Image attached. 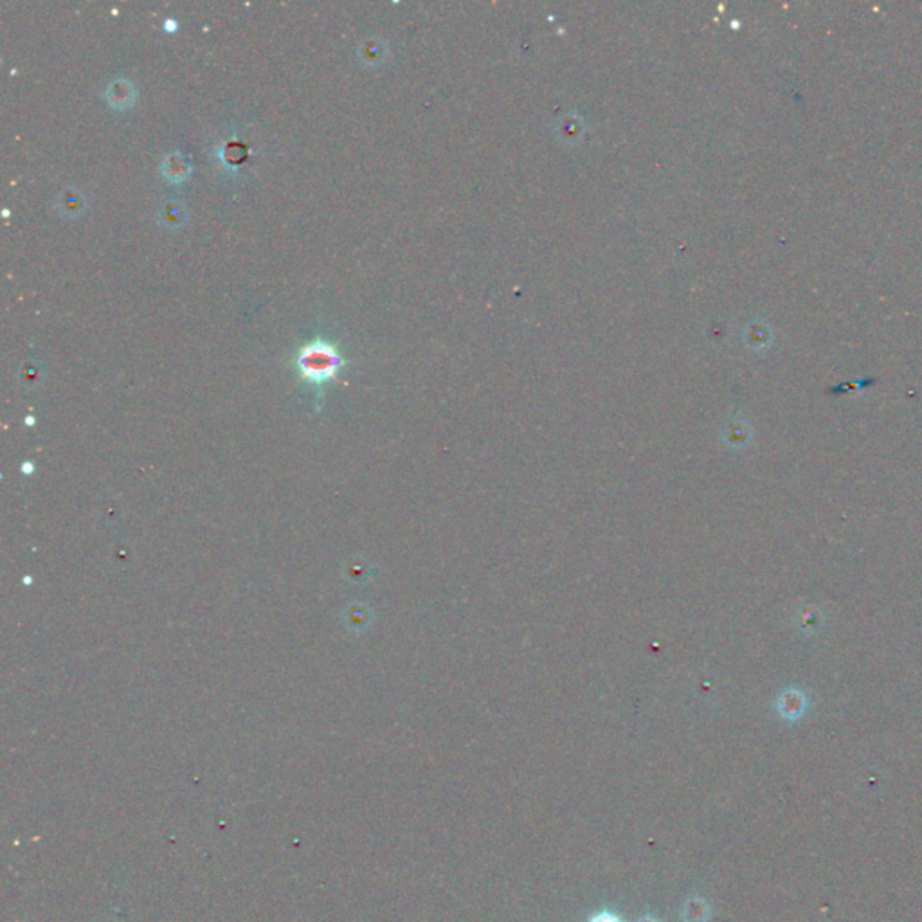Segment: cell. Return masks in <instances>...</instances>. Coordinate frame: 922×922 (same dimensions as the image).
<instances>
[{"instance_id": "obj_1", "label": "cell", "mask_w": 922, "mask_h": 922, "mask_svg": "<svg viewBox=\"0 0 922 922\" xmlns=\"http://www.w3.org/2000/svg\"><path fill=\"white\" fill-rule=\"evenodd\" d=\"M294 362L298 375L310 386L319 389L328 380L335 379L339 370L344 366V359L339 353V348L324 337H313L305 342L298 350Z\"/></svg>"}, {"instance_id": "obj_2", "label": "cell", "mask_w": 922, "mask_h": 922, "mask_svg": "<svg viewBox=\"0 0 922 922\" xmlns=\"http://www.w3.org/2000/svg\"><path fill=\"white\" fill-rule=\"evenodd\" d=\"M107 100L114 109H125L134 103L136 89L127 80H116L107 89Z\"/></svg>"}, {"instance_id": "obj_3", "label": "cell", "mask_w": 922, "mask_h": 922, "mask_svg": "<svg viewBox=\"0 0 922 922\" xmlns=\"http://www.w3.org/2000/svg\"><path fill=\"white\" fill-rule=\"evenodd\" d=\"M710 905L703 898H688L681 907V921L708 922L710 919Z\"/></svg>"}, {"instance_id": "obj_4", "label": "cell", "mask_w": 922, "mask_h": 922, "mask_svg": "<svg viewBox=\"0 0 922 922\" xmlns=\"http://www.w3.org/2000/svg\"><path fill=\"white\" fill-rule=\"evenodd\" d=\"M162 171L164 175L169 178V180H182L186 178L189 173H187V166H186V160L184 157H177V164L173 166V162L169 160V157L162 162Z\"/></svg>"}, {"instance_id": "obj_5", "label": "cell", "mask_w": 922, "mask_h": 922, "mask_svg": "<svg viewBox=\"0 0 922 922\" xmlns=\"http://www.w3.org/2000/svg\"><path fill=\"white\" fill-rule=\"evenodd\" d=\"M588 922H621L619 917L613 914V912H600V914H595L591 919Z\"/></svg>"}, {"instance_id": "obj_6", "label": "cell", "mask_w": 922, "mask_h": 922, "mask_svg": "<svg viewBox=\"0 0 922 922\" xmlns=\"http://www.w3.org/2000/svg\"><path fill=\"white\" fill-rule=\"evenodd\" d=\"M638 922H661V921H659L658 917H652V916H645V917H641V919H639V921Z\"/></svg>"}]
</instances>
